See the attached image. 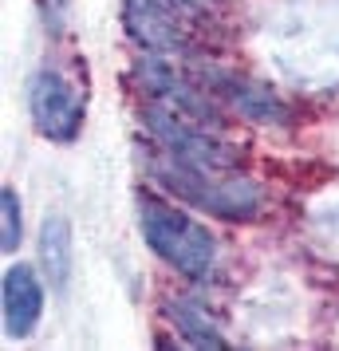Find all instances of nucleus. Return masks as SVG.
Masks as SVG:
<instances>
[{
    "label": "nucleus",
    "instance_id": "1",
    "mask_svg": "<svg viewBox=\"0 0 339 351\" xmlns=\"http://www.w3.org/2000/svg\"><path fill=\"white\" fill-rule=\"evenodd\" d=\"M150 174H154L158 186H166V190L174 193L178 202L210 209L217 217L249 221V217L260 213V190L244 174L213 170V166H194V162H181L174 154H166V150L150 158Z\"/></svg>",
    "mask_w": 339,
    "mask_h": 351
},
{
    "label": "nucleus",
    "instance_id": "2",
    "mask_svg": "<svg viewBox=\"0 0 339 351\" xmlns=\"http://www.w3.org/2000/svg\"><path fill=\"white\" fill-rule=\"evenodd\" d=\"M138 225H142V237L154 253L178 269L181 276H210L213 261H217V241L201 221H194L186 209L162 202L154 193H142L138 197Z\"/></svg>",
    "mask_w": 339,
    "mask_h": 351
},
{
    "label": "nucleus",
    "instance_id": "3",
    "mask_svg": "<svg viewBox=\"0 0 339 351\" xmlns=\"http://www.w3.org/2000/svg\"><path fill=\"white\" fill-rule=\"evenodd\" d=\"M28 111L36 130L51 143H71L83 127V107L75 91L67 87L55 71H40L28 87Z\"/></svg>",
    "mask_w": 339,
    "mask_h": 351
},
{
    "label": "nucleus",
    "instance_id": "4",
    "mask_svg": "<svg viewBox=\"0 0 339 351\" xmlns=\"http://www.w3.org/2000/svg\"><path fill=\"white\" fill-rule=\"evenodd\" d=\"M123 24L150 56H170L186 44L178 0H123Z\"/></svg>",
    "mask_w": 339,
    "mask_h": 351
},
{
    "label": "nucleus",
    "instance_id": "5",
    "mask_svg": "<svg viewBox=\"0 0 339 351\" xmlns=\"http://www.w3.org/2000/svg\"><path fill=\"white\" fill-rule=\"evenodd\" d=\"M44 312V288L36 280V272L28 265H12L4 272V328L12 339L32 335Z\"/></svg>",
    "mask_w": 339,
    "mask_h": 351
},
{
    "label": "nucleus",
    "instance_id": "6",
    "mask_svg": "<svg viewBox=\"0 0 339 351\" xmlns=\"http://www.w3.org/2000/svg\"><path fill=\"white\" fill-rule=\"evenodd\" d=\"M40 256H44V272L55 288L67 285L71 276V225L67 217H48L40 229Z\"/></svg>",
    "mask_w": 339,
    "mask_h": 351
},
{
    "label": "nucleus",
    "instance_id": "7",
    "mask_svg": "<svg viewBox=\"0 0 339 351\" xmlns=\"http://www.w3.org/2000/svg\"><path fill=\"white\" fill-rule=\"evenodd\" d=\"M166 316L174 319V328H178L194 348H225V335H221V328L213 324L197 304L190 300H174V304H166Z\"/></svg>",
    "mask_w": 339,
    "mask_h": 351
},
{
    "label": "nucleus",
    "instance_id": "8",
    "mask_svg": "<svg viewBox=\"0 0 339 351\" xmlns=\"http://www.w3.org/2000/svg\"><path fill=\"white\" fill-rule=\"evenodd\" d=\"M217 87L229 95V103H237V111L253 114V119H260V123H276L280 119V107H276V99L268 95V91H260V87H253L249 80H237V75H221L217 80Z\"/></svg>",
    "mask_w": 339,
    "mask_h": 351
},
{
    "label": "nucleus",
    "instance_id": "9",
    "mask_svg": "<svg viewBox=\"0 0 339 351\" xmlns=\"http://www.w3.org/2000/svg\"><path fill=\"white\" fill-rule=\"evenodd\" d=\"M20 245V197L12 186L0 190V249L4 253H16Z\"/></svg>",
    "mask_w": 339,
    "mask_h": 351
},
{
    "label": "nucleus",
    "instance_id": "10",
    "mask_svg": "<svg viewBox=\"0 0 339 351\" xmlns=\"http://www.w3.org/2000/svg\"><path fill=\"white\" fill-rule=\"evenodd\" d=\"M178 4H194V8H210V4H217V0H178Z\"/></svg>",
    "mask_w": 339,
    "mask_h": 351
}]
</instances>
